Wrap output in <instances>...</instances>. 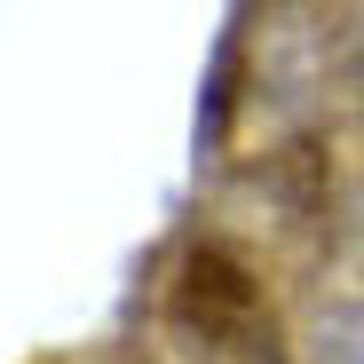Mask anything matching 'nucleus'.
<instances>
[{
    "label": "nucleus",
    "instance_id": "obj_1",
    "mask_svg": "<svg viewBox=\"0 0 364 364\" xmlns=\"http://www.w3.org/2000/svg\"><path fill=\"white\" fill-rule=\"evenodd\" d=\"M174 325L191 333V348H206V364H277V333H269V309H262V285L222 246L182 254Z\"/></svg>",
    "mask_w": 364,
    "mask_h": 364
},
{
    "label": "nucleus",
    "instance_id": "obj_2",
    "mask_svg": "<svg viewBox=\"0 0 364 364\" xmlns=\"http://www.w3.org/2000/svg\"><path fill=\"white\" fill-rule=\"evenodd\" d=\"M237 24L246 16H230L222 40H214V64H206V103H198V159L222 151V127H230V72H237Z\"/></svg>",
    "mask_w": 364,
    "mask_h": 364
},
{
    "label": "nucleus",
    "instance_id": "obj_3",
    "mask_svg": "<svg viewBox=\"0 0 364 364\" xmlns=\"http://www.w3.org/2000/svg\"><path fill=\"white\" fill-rule=\"evenodd\" d=\"M317 364H364V301H341L317 317Z\"/></svg>",
    "mask_w": 364,
    "mask_h": 364
}]
</instances>
